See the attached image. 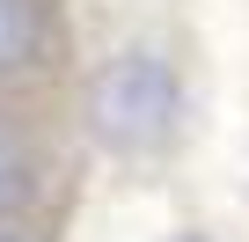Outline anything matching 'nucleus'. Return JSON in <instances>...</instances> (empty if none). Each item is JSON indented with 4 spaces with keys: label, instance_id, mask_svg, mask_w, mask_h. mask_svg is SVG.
Returning <instances> with one entry per match:
<instances>
[{
    "label": "nucleus",
    "instance_id": "7ed1b4c3",
    "mask_svg": "<svg viewBox=\"0 0 249 242\" xmlns=\"http://www.w3.org/2000/svg\"><path fill=\"white\" fill-rule=\"evenodd\" d=\"M22 198H30V154H22L15 132H0V213L22 205Z\"/></svg>",
    "mask_w": 249,
    "mask_h": 242
},
{
    "label": "nucleus",
    "instance_id": "39448f33",
    "mask_svg": "<svg viewBox=\"0 0 249 242\" xmlns=\"http://www.w3.org/2000/svg\"><path fill=\"white\" fill-rule=\"evenodd\" d=\"M0 242H8V235H0Z\"/></svg>",
    "mask_w": 249,
    "mask_h": 242
},
{
    "label": "nucleus",
    "instance_id": "f03ea898",
    "mask_svg": "<svg viewBox=\"0 0 249 242\" xmlns=\"http://www.w3.org/2000/svg\"><path fill=\"white\" fill-rule=\"evenodd\" d=\"M44 37V8L37 0H0V66H22Z\"/></svg>",
    "mask_w": 249,
    "mask_h": 242
},
{
    "label": "nucleus",
    "instance_id": "f257e3e1",
    "mask_svg": "<svg viewBox=\"0 0 249 242\" xmlns=\"http://www.w3.org/2000/svg\"><path fill=\"white\" fill-rule=\"evenodd\" d=\"M176 117H183V81L169 59L154 52H124L95 74V132L124 154H140V147H161L176 132Z\"/></svg>",
    "mask_w": 249,
    "mask_h": 242
},
{
    "label": "nucleus",
    "instance_id": "20e7f679",
    "mask_svg": "<svg viewBox=\"0 0 249 242\" xmlns=\"http://www.w3.org/2000/svg\"><path fill=\"white\" fill-rule=\"evenodd\" d=\"M176 242H205V235H176Z\"/></svg>",
    "mask_w": 249,
    "mask_h": 242
}]
</instances>
